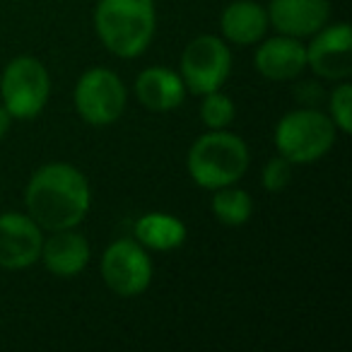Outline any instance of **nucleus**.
Returning a JSON list of instances; mask_svg holds the SVG:
<instances>
[{
    "label": "nucleus",
    "mask_w": 352,
    "mask_h": 352,
    "mask_svg": "<svg viewBox=\"0 0 352 352\" xmlns=\"http://www.w3.org/2000/svg\"><path fill=\"white\" fill-rule=\"evenodd\" d=\"M27 215L41 230H73L85 220L92 203L89 184L73 164L54 162L34 171L27 184Z\"/></svg>",
    "instance_id": "nucleus-1"
},
{
    "label": "nucleus",
    "mask_w": 352,
    "mask_h": 352,
    "mask_svg": "<svg viewBox=\"0 0 352 352\" xmlns=\"http://www.w3.org/2000/svg\"><path fill=\"white\" fill-rule=\"evenodd\" d=\"M152 0H99L94 8V30L102 44L118 58H135L155 36Z\"/></svg>",
    "instance_id": "nucleus-2"
},
{
    "label": "nucleus",
    "mask_w": 352,
    "mask_h": 352,
    "mask_svg": "<svg viewBox=\"0 0 352 352\" xmlns=\"http://www.w3.org/2000/svg\"><path fill=\"white\" fill-rule=\"evenodd\" d=\"M188 174L201 188L217 191L236 184L249 169V147L234 133L210 131L188 150Z\"/></svg>",
    "instance_id": "nucleus-3"
},
{
    "label": "nucleus",
    "mask_w": 352,
    "mask_h": 352,
    "mask_svg": "<svg viewBox=\"0 0 352 352\" xmlns=\"http://www.w3.org/2000/svg\"><path fill=\"white\" fill-rule=\"evenodd\" d=\"M336 142V123L316 109H297L280 118L275 147L289 164H311Z\"/></svg>",
    "instance_id": "nucleus-4"
},
{
    "label": "nucleus",
    "mask_w": 352,
    "mask_h": 352,
    "mask_svg": "<svg viewBox=\"0 0 352 352\" xmlns=\"http://www.w3.org/2000/svg\"><path fill=\"white\" fill-rule=\"evenodd\" d=\"M49 70L34 56H17L0 75V99L12 118L30 121L39 116L49 102Z\"/></svg>",
    "instance_id": "nucleus-5"
},
{
    "label": "nucleus",
    "mask_w": 352,
    "mask_h": 352,
    "mask_svg": "<svg viewBox=\"0 0 352 352\" xmlns=\"http://www.w3.org/2000/svg\"><path fill=\"white\" fill-rule=\"evenodd\" d=\"M75 109L89 126H111L126 109V87L113 70L92 68L75 85Z\"/></svg>",
    "instance_id": "nucleus-6"
},
{
    "label": "nucleus",
    "mask_w": 352,
    "mask_h": 352,
    "mask_svg": "<svg viewBox=\"0 0 352 352\" xmlns=\"http://www.w3.org/2000/svg\"><path fill=\"white\" fill-rule=\"evenodd\" d=\"M232 73V54L222 39L203 34L184 49L182 80L193 94H208L220 89Z\"/></svg>",
    "instance_id": "nucleus-7"
},
{
    "label": "nucleus",
    "mask_w": 352,
    "mask_h": 352,
    "mask_svg": "<svg viewBox=\"0 0 352 352\" xmlns=\"http://www.w3.org/2000/svg\"><path fill=\"white\" fill-rule=\"evenodd\" d=\"M102 278L118 297H138L152 283V261L135 239H118L102 256Z\"/></svg>",
    "instance_id": "nucleus-8"
},
{
    "label": "nucleus",
    "mask_w": 352,
    "mask_h": 352,
    "mask_svg": "<svg viewBox=\"0 0 352 352\" xmlns=\"http://www.w3.org/2000/svg\"><path fill=\"white\" fill-rule=\"evenodd\" d=\"M307 65L326 80H347L352 73V32L350 25L338 22L321 27L307 46Z\"/></svg>",
    "instance_id": "nucleus-9"
},
{
    "label": "nucleus",
    "mask_w": 352,
    "mask_h": 352,
    "mask_svg": "<svg viewBox=\"0 0 352 352\" xmlns=\"http://www.w3.org/2000/svg\"><path fill=\"white\" fill-rule=\"evenodd\" d=\"M41 227L25 212L0 215V268H30L41 256Z\"/></svg>",
    "instance_id": "nucleus-10"
},
{
    "label": "nucleus",
    "mask_w": 352,
    "mask_h": 352,
    "mask_svg": "<svg viewBox=\"0 0 352 352\" xmlns=\"http://www.w3.org/2000/svg\"><path fill=\"white\" fill-rule=\"evenodd\" d=\"M331 3L328 0H270L268 25H273L280 34L314 36L321 27L328 25Z\"/></svg>",
    "instance_id": "nucleus-11"
},
{
    "label": "nucleus",
    "mask_w": 352,
    "mask_h": 352,
    "mask_svg": "<svg viewBox=\"0 0 352 352\" xmlns=\"http://www.w3.org/2000/svg\"><path fill=\"white\" fill-rule=\"evenodd\" d=\"M254 65L268 80H294L307 68V49L294 36H273L258 46Z\"/></svg>",
    "instance_id": "nucleus-12"
},
{
    "label": "nucleus",
    "mask_w": 352,
    "mask_h": 352,
    "mask_svg": "<svg viewBox=\"0 0 352 352\" xmlns=\"http://www.w3.org/2000/svg\"><path fill=\"white\" fill-rule=\"evenodd\" d=\"M44 265L58 278H75L89 263V244L73 230H58L41 244Z\"/></svg>",
    "instance_id": "nucleus-13"
},
{
    "label": "nucleus",
    "mask_w": 352,
    "mask_h": 352,
    "mask_svg": "<svg viewBox=\"0 0 352 352\" xmlns=\"http://www.w3.org/2000/svg\"><path fill=\"white\" fill-rule=\"evenodd\" d=\"M135 94L150 111H171L184 104L186 85L169 68H147L138 75Z\"/></svg>",
    "instance_id": "nucleus-14"
},
{
    "label": "nucleus",
    "mask_w": 352,
    "mask_h": 352,
    "mask_svg": "<svg viewBox=\"0 0 352 352\" xmlns=\"http://www.w3.org/2000/svg\"><path fill=\"white\" fill-rule=\"evenodd\" d=\"M222 34L236 46H249L263 39L268 30V12L254 0H234L222 12Z\"/></svg>",
    "instance_id": "nucleus-15"
},
{
    "label": "nucleus",
    "mask_w": 352,
    "mask_h": 352,
    "mask_svg": "<svg viewBox=\"0 0 352 352\" xmlns=\"http://www.w3.org/2000/svg\"><path fill=\"white\" fill-rule=\"evenodd\" d=\"M135 241L155 251L179 249L186 241V225L166 212H147L135 222Z\"/></svg>",
    "instance_id": "nucleus-16"
},
{
    "label": "nucleus",
    "mask_w": 352,
    "mask_h": 352,
    "mask_svg": "<svg viewBox=\"0 0 352 352\" xmlns=\"http://www.w3.org/2000/svg\"><path fill=\"white\" fill-rule=\"evenodd\" d=\"M212 215L222 222V225H230V227H239L246 225L251 220V212H254V201L246 191L241 188L225 186V188H217L215 196H212Z\"/></svg>",
    "instance_id": "nucleus-17"
},
{
    "label": "nucleus",
    "mask_w": 352,
    "mask_h": 352,
    "mask_svg": "<svg viewBox=\"0 0 352 352\" xmlns=\"http://www.w3.org/2000/svg\"><path fill=\"white\" fill-rule=\"evenodd\" d=\"M203 107H201V118L210 131H225L232 121H234V104L227 94H222L220 89L215 92L203 94Z\"/></svg>",
    "instance_id": "nucleus-18"
},
{
    "label": "nucleus",
    "mask_w": 352,
    "mask_h": 352,
    "mask_svg": "<svg viewBox=\"0 0 352 352\" xmlns=\"http://www.w3.org/2000/svg\"><path fill=\"white\" fill-rule=\"evenodd\" d=\"M331 113L336 128L342 133H352V87L350 82H340L331 94Z\"/></svg>",
    "instance_id": "nucleus-19"
},
{
    "label": "nucleus",
    "mask_w": 352,
    "mask_h": 352,
    "mask_svg": "<svg viewBox=\"0 0 352 352\" xmlns=\"http://www.w3.org/2000/svg\"><path fill=\"white\" fill-rule=\"evenodd\" d=\"M289 179H292V164H289L283 155L273 157V160L263 166V176H261L263 188H265V191H270V193L283 191V188L289 184Z\"/></svg>",
    "instance_id": "nucleus-20"
},
{
    "label": "nucleus",
    "mask_w": 352,
    "mask_h": 352,
    "mask_svg": "<svg viewBox=\"0 0 352 352\" xmlns=\"http://www.w3.org/2000/svg\"><path fill=\"white\" fill-rule=\"evenodd\" d=\"M10 113L6 111V107H0V138L6 135L8 131H10Z\"/></svg>",
    "instance_id": "nucleus-21"
},
{
    "label": "nucleus",
    "mask_w": 352,
    "mask_h": 352,
    "mask_svg": "<svg viewBox=\"0 0 352 352\" xmlns=\"http://www.w3.org/2000/svg\"><path fill=\"white\" fill-rule=\"evenodd\" d=\"M152 3H155V0H152Z\"/></svg>",
    "instance_id": "nucleus-22"
}]
</instances>
